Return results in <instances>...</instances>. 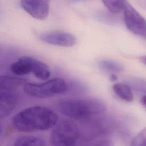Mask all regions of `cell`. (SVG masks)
Returning a JSON list of instances; mask_svg holds the SVG:
<instances>
[{
    "label": "cell",
    "mask_w": 146,
    "mask_h": 146,
    "mask_svg": "<svg viewBox=\"0 0 146 146\" xmlns=\"http://www.w3.org/2000/svg\"><path fill=\"white\" fill-rule=\"evenodd\" d=\"M58 121V117L52 110L44 106H35L17 112L13 117L11 124L17 131L31 132L48 130Z\"/></svg>",
    "instance_id": "cell-1"
},
{
    "label": "cell",
    "mask_w": 146,
    "mask_h": 146,
    "mask_svg": "<svg viewBox=\"0 0 146 146\" xmlns=\"http://www.w3.org/2000/svg\"><path fill=\"white\" fill-rule=\"evenodd\" d=\"M59 111L71 119L81 120L104 113V103L96 98L68 99L61 100L57 104Z\"/></svg>",
    "instance_id": "cell-2"
},
{
    "label": "cell",
    "mask_w": 146,
    "mask_h": 146,
    "mask_svg": "<svg viewBox=\"0 0 146 146\" xmlns=\"http://www.w3.org/2000/svg\"><path fill=\"white\" fill-rule=\"evenodd\" d=\"M78 125L71 121L61 120L52 127L50 135L51 145L71 146L75 145L79 137Z\"/></svg>",
    "instance_id": "cell-3"
},
{
    "label": "cell",
    "mask_w": 146,
    "mask_h": 146,
    "mask_svg": "<svg viewBox=\"0 0 146 146\" xmlns=\"http://www.w3.org/2000/svg\"><path fill=\"white\" fill-rule=\"evenodd\" d=\"M67 88V84L64 79L54 78L41 83H26L23 90L30 96L47 98L64 93Z\"/></svg>",
    "instance_id": "cell-4"
},
{
    "label": "cell",
    "mask_w": 146,
    "mask_h": 146,
    "mask_svg": "<svg viewBox=\"0 0 146 146\" xmlns=\"http://www.w3.org/2000/svg\"><path fill=\"white\" fill-rule=\"evenodd\" d=\"M124 22L127 28L136 35L145 37L146 22L140 14L126 1L124 9Z\"/></svg>",
    "instance_id": "cell-5"
},
{
    "label": "cell",
    "mask_w": 146,
    "mask_h": 146,
    "mask_svg": "<svg viewBox=\"0 0 146 146\" xmlns=\"http://www.w3.org/2000/svg\"><path fill=\"white\" fill-rule=\"evenodd\" d=\"M38 37L44 43L62 47H71L76 42V39L74 35L62 31L42 33L39 34Z\"/></svg>",
    "instance_id": "cell-6"
},
{
    "label": "cell",
    "mask_w": 146,
    "mask_h": 146,
    "mask_svg": "<svg viewBox=\"0 0 146 146\" xmlns=\"http://www.w3.org/2000/svg\"><path fill=\"white\" fill-rule=\"evenodd\" d=\"M20 5L26 13L36 19H45L49 13L48 1L22 0Z\"/></svg>",
    "instance_id": "cell-7"
},
{
    "label": "cell",
    "mask_w": 146,
    "mask_h": 146,
    "mask_svg": "<svg viewBox=\"0 0 146 146\" xmlns=\"http://www.w3.org/2000/svg\"><path fill=\"white\" fill-rule=\"evenodd\" d=\"M17 102V95L12 91H1L0 95V117L7 116Z\"/></svg>",
    "instance_id": "cell-8"
},
{
    "label": "cell",
    "mask_w": 146,
    "mask_h": 146,
    "mask_svg": "<svg viewBox=\"0 0 146 146\" xmlns=\"http://www.w3.org/2000/svg\"><path fill=\"white\" fill-rule=\"evenodd\" d=\"M33 59V57L29 56L21 57L11 64V72L17 76H22L30 74L32 71Z\"/></svg>",
    "instance_id": "cell-9"
},
{
    "label": "cell",
    "mask_w": 146,
    "mask_h": 146,
    "mask_svg": "<svg viewBox=\"0 0 146 146\" xmlns=\"http://www.w3.org/2000/svg\"><path fill=\"white\" fill-rule=\"evenodd\" d=\"M26 82V80L20 77L10 75H2L0 78L1 91H12Z\"/></svg>",
    "instance_id": "cell-10"
},
{
    "label": "cell",
    "mask_w": 146,
    "mask_h": 146,
    "mask_svg": "<svg viewBox=\"0 0 146 146\" xmlns=\"http://www.w3.org/2000/svg\"><path fill=\"white\" fill-rule=\"evenodd\" d=\"M112 90L115 94L121 100L127 102L133 101V94L128 85L122 83H116L112 85Z\"/></svg>",
    "instance_id": "cell-11"
},
{
    "label": "cell",
    "mask_w": 146,
    "mask_h": 146,
    "mask_svg": "<svg viewBox=\"0 0 146 146\" xmlns=\"http://www.w3.org/2000/svg\"><path fill=\"white\" fill-rule=\"evenodd\" d=\"M31 73L36 78L43 80L48 79L51 75V72L47 65L35 58L33 59Z\"/></svg>",
    "instance_id": "cell-12"
},
{
    "label": "cell",
    "mask_w": 146,
    "mask_h": 146,
    "mask_svg": "<svg viewBox=\"0 0 146 146\" xmlns=\"http://www.w3.org/2000/svg\"><path fill=\"white\" fill-rule=\"evenodd\" d=\"M46 141L42 137L26 135L19 136L14 141L15 146H44Z\"/></svg>",
    "instance_id": "cell-13"
},
{
    "label": "cell",
    "mask_w": 146,
    "mask_h": 146,
    "mask_svg": "<svg viewBox=\"0 0 146 146\" xmlns=\"http://www.w3.org/2000/svg\"><path fill=\"white\" fill-rule=\"evenodd\" d=\"M99 65L103 70L113 72H120L124 70V67L121 64L111 60H101L99 62Z\"/></svg>",
    "instance_id": "cell-14"
},
{
    "label": "cell",
    "mask_w": 146,
    "mask_h": 146,
    "mask_svg": "<svg viewBox=\"0 0 146 146\" xmlns=\"http://www.w3.org/2000/svg\"><path fill=\"white\" fill-rule=\"evenodd\" d=\"M127 1H103L105 7L111 13H119L124 10Z\"/></svg>",
    "instance_id": "cell-15"
},
{
    "label": "cell",
    "mask_w": 146,
    "mask_h": 146,
    "mask_svg": "<svg viewBox=\"0 0 146 146\" xmlns=\"http://www.w3.org/2000/svg\"><path fill=\"white\" fill-rule=\"evenodd\" d=\"M146 145V130L143 129L131 141V145L145 146Z\"/></svg>",
    "instance_id": "cell-16"
},
{
    "label": "cell",
    "mask_w": 146,
    "mask_h": 146,
    "mask_svg": "<svg viewBox=\"0 0 146 146\" xmlns=\"http://www.w3.org/2000/svg\"><path fill=\"white\" fill-rule=\"evenodd\" d=\"M117 76H116L115 74H112L111 75V76H110V79H111V80L112 81V82L116 81V80H117Z\"/></svg>",
    "instance_id": "cell-17"
},
{
    "label": "cell",
    "mask_w": 146,
    "mask_h": 146,
    "mask_svg": "<svg viewBox=\"0 0 146 146\" xmlns=\"http://www.w3.org/2000/svg\"><path fill=\"white\" fill-rule=\"evenodd\" d=\"M141 103H142V104H143L144 107H145V96H144L141 98Z\"/></svg>",
    "instance_id": "cell-18"
}]
</instances>
